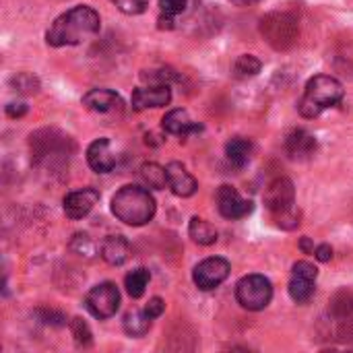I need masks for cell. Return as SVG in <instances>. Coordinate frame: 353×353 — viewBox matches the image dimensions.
<instances>
[{
	"label": "cell",
	"mask_w": 353,
	"mask_h": 353,
	"mask_svg": "<svg viewBox=\"0 0 353 353\" xmlns=\"http://www.w3.org/2000/svg\"><path fill=\"white\" fill-rule=\"evenodd\" d=\"M155 211H157L155 199L149 194L147 188L128 184L122 186L112 196V213L118 221L126 225L141 228L155 217Z\"/></svg>",
	"instance_id": "2"
},
{
	"label": "cell",
	"mask_w": 353,
	"mask_h": 353,
	"mask_svg": "<svg viewBox=\"0 0 353 353\" xmlns=\"http://www.w3.org/2000/svg\"><path fill=\"white\" fill-rule=\"evenodd\" d=\"M141 178L153 190H161L168 184V172H165V168H161L159 163H153V161L141 165Z\"/></svg>",
	"instance_id": "23"
},
{
	"label": "cell",
	"mask_w": 353,
	"mask_h": 353,
	"mask_svg": "<svg viewBox=\"0 0 353 353\" xmlns=\"http://www.w3.org/2000/svg\"><path fill=\"white\" fill-rule=\"evenodd\" d=\"M145 312H147L151 319H159V316L165 312L163 300H161V298H151V300L147 302V306H145Z\"/></svg>",
	"instance_id": "36"
},
{
	"label": "cell",
	"mask_w": 353,
	"mask_h": 353,
	"mask_svg": "<svg viewBox=\"0 0 353 353\" xmlns=\"http://www.w3.org/2000/svg\"><path fill=\"white\" fill-rule=\"evenodd\" d=\"M70 333L74 337V343L79 347H89L93 343V335H91V329L89 325L83 321V319H72L70 321Z\"/></svg>",
	"instance_id": "30"
},
{
	"label": "cell",
	"mask_w": 353,
	"mask_h": 353,
	"mask_svg": "<svg viewBox=\"0 0 353 353\" xmlns=\"http://www.w3.org/2000/svg\"><path fill=\"white\" fill-rule=\"evenodd\" d=\"M225 157H228V161L236 170L246 168L248 161H250V157H252V143L248 139H242V137H236V139L228 141V145H225Z\"/></svg>",
	"instance_id": "19"
},
{
	"label": "cell",
	"mask_w": 353,
	"mask_h": 353,
	"mask_svg": "<svg viewBox=\"0 0 353 353\" xmlns=\"http://www.w3.org/2000/svg\"><path fill=\"white\" fill-rule=\"evenodd\" d=\"M172 101V91L170 85H149V87H139L132 91L130 103L132 110L143 112L149 108H163Z\"/></svg>",
	"instance_id": "11"
},
{
	"label": "cell",
	"mask_w": 353,
	"mask_h": 353,
	"mask_svg": "<svg viewBox=\"0 0 353 353\" xmlns=\"http://www.w3.org/2000/svg\"><path fill=\"white\" fill-rule=\"evenodd\" d=\"M343 85L329 74H316L308 81L302 99L298 101V112L304 118H316L325 110L341 103L343 99Z\"/></svg>",
	"instance_id": "3"
},
{
	"label": "cell",
	"mask_w": 353,
	"mask_h": 353,
	"mask_svg": "<svg viewBox=\"0 0 353 353\" xmlns=\"http://www.w3.org/2000/svg\"><path fill=\"white\" fill-rule=\"evenodd\" d=\"M314 256H316V261H321V263H329V261L333 259V248H331L329 244H321V246L314 250Z\"/></svg>",
	"instance_id": "38"
},
{
	"label": "cell",
	"mask_w": 353,
	"mask_h": 353,
	"mask_svg": "<svg viewBox=\"0 0 353 353\" xmlns=\"http://www.w3.org/2000/svg\"><path fill=\"white\" fill-rule=\"evenodd\" d=\"M339 327H337V339L343 341V343H350L353 341V316L352 319H345V321H337Z\"/></svg>",
	"instance_id": "35"
},
{
	"label": "cell",
	"mask_w": 353,
	"mask_h": 353,
	"mask_svg": "<svg viewBox=\"0 0 353 353\" xmlns=\"http://www.w3.org/2000/svg\"><path fill=\"white\" fill-rule=\"evenodd\" d=\"M234 4H238V6H250V4H256V2H261V0H232Z\"/></svg>",
	"instance_id": "41"
},
{
	"label": "cell",
	"mask_w": 353,
	"mask_h": 353,
	"mask_svg": "<svg viewBox=\"0 0 353 353\" xmlns=\"http://www.w3.org/2000/svg\"><path fill=\"white\" fill-rule=\"evenodd\" d=\"M151 316L145 310H134L124 316V331L128 337H145L151 331Z\"/></svg>",
	"instance_id": "21"
},
{
	"label": "cell",
	"mask_w": 353,
	"mask_h": 353,
	"mask_svg": "<svg viewBox=\"0 0 353 353\" xmlns=\"http://www.w3.org/2000/svg\"><path fill=\"white\" fill-rule=\"evenodd\" d=\"M141 79L149 85H170L178 81V74L172 68H151V70H143Z\"/></svg>",
	"instance_id": "29"
},
{
	"label": "cell",
	"mask_w": 353,
	"mask_h": 353,
	"mask_svg": "<svg viewBox=\"0 0 353 353\" xmlns=\"http://www.w3.org/2000/svg\"><path fill=\"white\" fill-rule=\"evenodd\" d=\"M314 281L312 279H306V277H296L292 275V281H290V296L294 302L298 304H306L310 302V298L314 296Z\"/></svg>",
	"instance_id": "25"
},
{
	"label": "cell",
	"mask_w": 353,
	"mask_h": 353,
	"mask_svg": "<svg viewBox=\"0 0 353 353\" xmlns=\"http://www.w3.org/2000/svg\"><path fill=\"white\" fill-rule=\"evenodd\" d=\"M68 248H70L74 254L85 256V259H95V256H97V244H95L93 238L87 236V234H74L72 240H70V244H68Z\"/></svg>",
	"instance_id": "26"
},
{
	"label": "cell",
	"mask_w": 353,
	"mask_h": 353,
	"mask_svg": "<svg viewBox=\"0 0 353 353\" xmlns=\"http://www.w3.org/2000/svg\"><path fill=\"white\" fill-rule=\"evenodd\" d=\"M261 35L273 50L285 52L294 48L298 41L300 35L298 19L292 12H281V10L269 12L261 19Z\"/></svg>",
	"instance_id": "4"
},
{
	"label": "cell",
	"mask_w": 353,
	"mask_h": 353,
	"mask_svg": "<svg viewBox=\"0 0 353 353\" xmlns=\"http://www.w3.org/2000/svg\"><path fill=\"white\" fill-rule=\"evenodd\" d=\"M87 163L97 174H108L116 168V157L110 149V139L101 137L93 141L87 149Z\"/></svg>",
	"instance_id": "14"
},
{
	"label": "cell",
	"mask_w": 353,
	"mask_h": 353,
	"mask_svg": "<svg viewBox=\"0 0 353 353\" xmlns=\"http://www.w3.org/2000/svg\"><path fill=\"white\" fill-rule=\"evenodd\" d=\"M329 314L335 321H345L353 316V292L350 290H341L337 292L331 302H329Z\"/></svg>",
	"instance_id": "22"
},
{
	"label": "cell",
	"mask_w": 353,
	"mask_h": 353,
	"mask_svg": "<svg viewBox=\"0 0 353 353\" xmlns=\"http://www.w3.org/2000/svg\"><path fill=\"white\" fill-rule=\"evenodd\" d=\"M99 14L91 6H74L60 14L46 33V41L52 48L77 46L99 31Z\"/></svg>",
	"instance_id": "1"
},
{
	"label": "cell",
	"mask_w": 353,
	"mask_h": 353,
	"mask_svg": "<svg viewBox=\"0 0 353 353\" xmlns=\"http://www.w3.org/2000/svg\"><path fill=\"white\" fill-rule=\"evenodd\" d=\"M116 8L124 14H143L149 6V0H112Z\"/></svg>",
	"instance_id": "32"
},
{
	"label": "cell",
	"mask_w": 353,
	"mask_h": 353,
	"mask_svg": "<svg viewBox=\"0 0 353 353\" xmlns=\"http://www.w3.org/2000/svg\"><path fill=\"white\" fill-rule=\"evenodd\" d=\"M101 259L112 265V267H120L124 265L128 259H130V244L124 236L116 234V236H108L103 242H101Z\"/></svg>",
	"instance_id": "18"
},
{
	"label": "cell",
	"mask_w": 353,
	"mask_h": 353,
	"mask_svg": "<svg viewBox=\"0 0 353 353\" xmlns=\"http://www.w3.org/2000/svg\"><path fill=\"white\" fill-rule=\"evenodd\" d=\"M35 316L43 323V325H48V327H64L66 325V316L62 314V312H58V310H52V308H39V310H35Z\"/></svg>",
	"instance_id": "31"
},
{
	"label": "cell",
	"mask_w": 353,
	"mask_h": 353,
	"mask_svg": "<svg viewBox=\"0 0 353 353\" xmlns=\"http://www.w3.org/2000/svg\"><path fill=\"white\" fill-rule=\"evenodd\" d=\"M161 126L168 134H176V137H188L192 132H201L203 126L199 122H194L186 110H172L163 116Z\"/></svg>",
	"instance_id": "15"
},
{
	"label": "cell",
	"mask_w": 353,
	"mask_h": 353,
	"mask_svg": "<svg viewBox=\"0 0 353 353\" xmlns=\"http://www.w3.org/2000/svg\"><path fill=\"white\" fill-rule=\"evenodd\" d=\"M188 6V0H159V8L163 14H170V17H176V14H182Z\"/></svg>",
	"instance_id": "34"
},
{
	"label": "cell",
	"mask_w": 353,
	"mask_h": 353,
	"mask_svg": "<svg viewBox=\"0 0 353 353\" xmlns=\"http://www.w3.org/2000/svg\"><path fill=\"white\" fill-rule=\"evenodd\" d=\"M300 248H302V252H306V254H314V244H312L310 238H302V240H300Z\"/></svg>",
	"instance_id": "40"
},
{
	"label": "cell",
	"mask_w": 353,
	"mask_h": 353,
	"mask_svg": "<svg viewBox=\"0 0 353 353\" xmlns=\"http://www.w3.org/2000/svg\"><path fill=\"white\" fill-rule=\"evenodd\" d=\"M149 279H151V273L147 269H143V267L130 271L126 275V279H124V285H126L128 296L130 298H141L145 294L147 285H149Z\"/></svg>",
	"instance_id": "24"
},
{
	"label": "cell",
	"mask_w": 353,
	"mask_h": 353,
	"mask_svg": "<svg viewBox=\"0 0 353 353\" xmlns=\"http://www.w3.org/2000/svg\"><path fill=\"white\" fill-rule=\"evenodd\" d=\"M236 300L250 312L265 310L273 300V285L265 275H246L236 285Z\"/></svg>",
	"instance_id": "6"
},
{
	"label": "cell",
	"mask_w": 353,
	"mask_h": 353,
	"mask_svg": "<svg viewBox=\"0 0 353 353\" xmlns=\"http://www.w3.org/2000/svg\"><path fill=\"white\" fill-rule=\"evenodd\" d=\"M188 234H190V238H192L199 246H211V244L217 242V230H215L209 221H205V219H201V217H192V219H190Z\"/></svg>",
	"instance_id": "20"
},
{
	"label": "cell",
	"mask_w": 353,
	"mask_h": 353,
	"mask_svg": "<svg viewBox=\"0 0 353 353\" xmlns=\"http://www.w3.org/2000/svg\"><path fill=\"white\" fill-rule=\"evenodd\" d=\"M230 263L221 256H211V259H205L203 263H199L194 267V273H192V281L196 283L199 290L203 292H209V290H215L219 288L228 277H230Z\"/></svg>",
	"instance_id": "8"
},
{
	"label": "cell",
	"mask_w": 353,
	"mask_h": 353,
	"mask_svg": "<svg viewBox=\"0 0 353 353\" xmlns=\"http://www.w3.org/2000/svg\"><path fill=\"white\" fill-rule=\"evenodd\" d=\"M83 105L97 114H110L122 105V99L112 89H91L89 93L83 95Z\"/></svg>",
	"instance_id": "17"
},
{
	"label": "cell",
	"mask_w": 353,
	"mask_h": 353,
	"mask_svg": "<svg viewBox=\"0 0 353 353\" xmlns=\"http://www.w3.org/2000/svg\"><path fill=\"white\" fill-rule=\"evenodd\" d=\"M25 114H27V105L23 101H10L6 105V116H10V118H21Z\"/></svg>",
	"instance_id": "37"
},
{
	"label": "cell",
	"mask_w": 353,
	"mask_h": 353,
	"mask_svg": "<svg viewBox=\"0 0 353 353\" xmlns=\"http://www.w3.org/2000/svg\"><path fill=\"white\" fill-rule=\"evenodd\" d=\"M265 205L275 215H281L285 211H292L296 205V188L290 178H277L269 184L265 190Z\"/></svg>",
	"instance_id": "9"
},
{
	"label": "cell",
	"mask_w": 353,
	"mask_h": 353,
	"mask_svg": "<svg viewBox=\"0 0 353 353\" xmlns=\"http://www.w3.org/2000/svg\"><path fill=\"white\" fill-rule=\"evenodd\" d=\"M10 87L12 91L17 93H23V95H33L39 91V79L31 72H19L10 79Z\"/></svg>",
	"instance_id": "27"
},
{
	"label": "cell",
	"mask_w": 353,
	"mask_h": 353,
	"mask_svg": "<svg viewBox=\"0 0 353 353\" xmlns=\"http://www.w3.org/2000/svg\"><path fill=\"white\" fill-rule=\"evenodd\" d=\"M35 163H54L56 159H66L74 151V143L68 134L56 128H41L29 139Z\"/></svg>",
	"instance_id": "5"
},
{
	"label": "cell",
	"mask_w": 353,
	"mask_h": 353,
	"mask_svg": "<svg viewBox=\"0 0 353 353\" xmlns=\"http://www.w3.org/2000/svg\"><path fill=\"white\" fill-rule=\"evenodd\" d=\"M97 201H99V192L95 188L74 190V192L64 196V213L72 221L83 219L91 213V209L97 205Z\"/></svg>",
	"instance_id": "12"
},
{
	"label": "cell",
	"mask_w": 353,
	"mask_h": 353,
	"mask_svg": "<svg viewBox=\"0 0 353 353\" xmlns=\"http://www.w3.org/2000/svg\"><path fill=\"white\" fill-rule=\"evenodd\" d=\"M217 209L225 219H242L252 213L254 205H252V201L242 199L234 186L223 184L217 190Z\"/></svg>",
	"instance_id": "10"
},
{
	"label": "cell",
	"mask_w": 353,
	"mask_h": 353,
	"mask_svg": "<svg viewBox=\"0 0 353 353\" xmlns=\"http://www.w3.org/2000/svg\"><path fill=\"white\" fill-rule=\"evenodd\" d=\"M292 275H296V277H306V279L316 281L319 269H316L312 263H308V261H300V263H296V265L292 267Z\"/></svg>",
	"instance_id": "33"
},
{
	"label": "cell",
	"mask_w": 353,
	"mask_h": 353,
	"mask_svg": "<svg viewBox=\"0 0 353 353\" xmlns=\"http://www.w3.org/2000/svg\"><path fill=\"white\" fill-rule=\"evenodd\" d=\"M85 306L99 321L112 319L120 308V292L112 281H103L87 294Z\"/></svg>",
	"instance_id": "7"
},
{
	"label": "cell",
	"mask_w": 353,
	"mask_h": 353,
	"mask_svg": "<svg viewBox=\"0 0 353 353\" xmlns=\"http://www.w3.org/2000/svg\"><path fill=\"white\" fill-rule=\"evenodd\" d=\"M285 151L292 159H308L316 151V139L308 130L296 128L285 139Z\"/></svg>",
	"instance_id": "16"
},
{
	"label": "cell",
	"mask_w": 353,
	"mask_h": 353,
	"mask_svg": "<svg viewBox=\"0 0 353 353\" xmlns=\"http://www.w3.org/2000/svg\"><path fill=\"white\" fill-rule=\"evenodd\" d=\"M174 27H176L174 25V17L161 12V17H159V29H174Z\"/></svg>",
	"instance_id": "39"
},
{
	"label": "cell",
	"mask_w": 353,
	"mask_h": 353,
	"mask_svg": "<svg viewBox=\"0 0 353 353\" xmlns=\"http://www.w3.org/2000/svg\"><path fill=\"white\" fill-rule=\"evenodd\" d=\"M261 68H263V62L256 58V56H252V54H242V56H238V60H236V64H234V70H236V74L238 77H256L259 72H261Z\"/></svg>",
	"instance_id": "28"
},
{
	"label": "cell",
	"mask_w": 353,
	"mask_h": 353,
	"mask_svg": "<svg viewBox=\"0 0 353 353\" xmlns=\"http://www.w3.org/2000/svg\"><path fill=\"white\" fill-rule=\"evenodd\" d=\"M168 172V186L172 188V192L180 199H188L196 192L199 188V182L194 180V176L178 161H172L168 163L165 168Z\"/></svg>",
	"instance_id": "13"
}]
</instances>
